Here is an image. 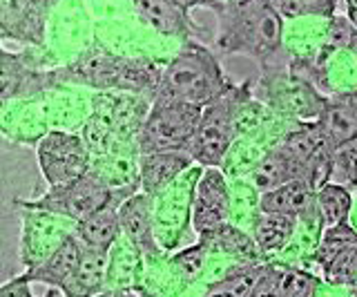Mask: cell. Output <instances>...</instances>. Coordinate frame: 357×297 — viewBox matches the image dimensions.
<instances>
[{
    "label": "cell",
    "mask_w": 357,
    "mask_h": 297,
    "mask_svg": "<svg viewBox=\"0 0 357 297\" xmlns=\"http://www.w3.org/2000/svg\"><path fill=\"white\" fill-rule=\"evenodd\" d=\"M279 16H312V14H333L337 0H271Z\"/></svg>",
    "instance_id": "35"
},
{
    "label": "cell",
    "mask_w": 357,
    "mask_h": 297,
    "mask_svg": "<svg viewBox=\"0 0 357 297\" xmlns=\"http://www.w3.org/2000/svg\"><path fill=\"white\" fill-rule=\"evenodd\" d=\"M324 271V280L333 286H351L357 282V246L340 252L333 261H328Z\"/></svg>",
    "instance_id": "34"
},
{
    "label": "cell",
    "mask_w": 357,
    "mask_h": 297,
    "mask_svg": "<svg viewBox=\"0 0 357 297\" xmlns=\"http://www.w3.org/2000/svg\"><path fill=\"white\" fill-rule=\"evenodd\" d=\"M344 188H357V141L331 152V181Z\"/></svg>",
    "instance_id": "31"
},
{
    "label": "cell",
    "mask_w": 357,
    "mask_h": 297,
    "mask_svg": "<svg viewBox=\"0 0 357 297\" xmlns=\"http://www.w3.org/2000/svg\"><path fill=\"white\" fill-rule=\"evenodd\" d=\"M0 297H36L31 293V280L27 273H20L16 277L0 284Z\"/></svg>",
    "instance_id": "37"
},
{
    "label": "cell",
    "mask_w": 357,
    "mask_h": 297,
    "mask_svg": "<svg viewBox=\"0 0 357 297\" xmlns=\"http://www.w3.org/2000/svg\"><path fill=\"white\" fill-rule=\"evenodd\" d=\"M20 211V264L25 271L36 268L47 259L67 237L74 235L76 222L61 215L18 208Z\"/></svg>",
    "instance_id": "10"
},
{
    "label": "cell",
    "mask_w": 357,
    "mask_h": 297,
    "mask_svg": "<svg viewBox=\"0 0 357 297\" xmlns=\"http://www.w3.org/2000/svg\"><path fill=\"white\" fill-rule=\"evenodd\" d=\"M192 157L185 150L150 152L139 157V188L141 192L156 197L176 181L185 170L192 168Z\"/></svg>",
    "instance_id": "17"
},
{
    "label": "cell",
    "mask_w": 357,
    "mask_h": 297,
    "mask_svg": "<svg viewBox=\"0 0 357 297\" xmlns=\"http://www.w3.org/2000/svg\"><path fill=\"white\" fill-rule=\"evenodd\" d=\"M119 3H121V0H83L87 14L92 16L94 23H100V20L119 18V14H121L119 7H116ZM123 3H130V0H123Z\"/></svg>",
    "instance_id": "36"
},
{
    "label": "cell",
    "mask_w": 357,
    "mask_h": 297,
    "mask_svg": "<svg viewBox=\"0 0 357 297\" xmlns=\"http://www.w3.org/2000/svg\"><path fill=\"white\" fill-rule=\"evenodd\" d=\"M152 101H145L143 94L132 92H94L92 116L105 125L112 135L139 139V132L148 116Z\"/></svg>",
    "instance_id": "13"
},
{
    "label": "cell",
    "mask_w": 357,
    "mask_h": 297,
    "mask_svg": "<svg viewBox=\"0 0 357 297\" xmlns=\"http://www.w3.org/2000/svg\"><path fill=\"white\" fill-rule=\"evenodd\" d=\"M132 14L137 16L145 27L161 36L188 38L192 34V20L183 7L172 0H130Z\"/></svg>",
    "instance_id": "18"
},
{
    "label": "cell",
    "mask_w": 357,
    "mask_h": 297,
    "mask_svg": "<svg viewBox=\"0 0 357 297\" xmlns=\"http://www.w3.org/2000/svg\"><path fill=\"white\" fill-rule=\"evenodd\" d=\"M315 206L317 217L324 228L340 226L349 222L351 208H353V195L349 188L337 183H326L315 192Z\"/></svg>",
    "instance_id": "26"
},
{
    "label": "cell",
    "mask_w": 357,
    "mask_h": 297,
    "mask_svg": "<svg viewBox=\"0 0 357 297\" xmlns=\"http://www.w3.org/2000/svg\"><path fill=\"white\" fill-rule=\"evenodd\" d=\"M94 43V20L87 14L83 0H61L47 20L45 50L59 65H67Z\"/></svg>",
    "instance_id": "8"
},
{
    "label": "cell",
    "mask_w": 357,
    "mask_h": 297,
    "mask_svg": "<svg viewBox=\"0 0 357 297\" xmlns=\"http://www.w3.org/2000/svg\"><path fill=\"white\" fill-rule=\"evenodd\" d=\"M81 252H83V244L78 241L76 235H72V237H67L59 246V250H54L43 264H38L36 268L25 271V273L29 275L31 282H38V284L50 286V289L61 291L67 284V280L72 277L76 264L81 259Z\"/></svg>",
    "instance_id": "23"
},
{
    "label": "cell",
    "mask_w": 357,
    "mask_h": 297,
    "mask_svg": "<svg viewBox=\"0 0 357 297\" xmlns=\"http://www.w3.org/2000/svg\"><path fill=\"white\" fill-rule=\"evenodd\" d=\"M161 72L150 61L121 56L94 43L72 63L54 68V81L56 87L76 85L92 92H132L154 98Z\"/></svg>",
    "instance_id": "1"
},
{
    "label": "cell",
    "mask_w": 357,
    "mask_h": 297,
    "mask_svg": "<svg viewBox=\"0 0 357 297\" xmlns=\"http://www.w3.org/2000/svg\"><path fill=\"white\" fill-rule=\"evenodd\" d=\"M230 208V188L223 172L219 168L201 170L195 183L192 208H190V224H192L195 233L201 237L212 233V230L223 224H228Z\"/></svg>",
    "instance_id": "11"
},
{
    "label": "cell",
    "mask_w": 357,
    "mask_h": 297,
    "mask_svg": "<svg viewBox=\"0 0 357 297\" xmlns=\"http://www.w3.org/2000/svg\"><path fill=\"white\" fill-rule=\"evenodd\" d=\"M126 297H132V293H128V295H126Z\"/></svg>",
    "instance_id": "43"
},
{
    "label": "cell",
    "mask_w": 357,
    "mask_h": 297,
    "mask_svg": "<svg viewBox=\"0 0 357 297\" xmlns=\"http://www.w3.org/2000/svg\"><path fill=\"white\" fill-rule=\"evenodd\" d=\"M121 197L114 195L112 199L100 206L98 211L87 215L81 222H76L74 235L78 237L83 246L87 248H98V250H109L112 244L121 237V224H119V206Z\"/></svg>",
    "instance_id": "21"
},
{
    "label": "cell",
    "mask_w": 357,
    "mask_h": 297,
    "mask_svg": "<svg viewBox=\"0 0 357 297\" xmlns=\"http://www.w3.org/2000/svg\"><path fill=\"white\" fill-rule=\"evenodd\" d=\"M346 98H349V101H351V105H353V107L357 109V90H355V92H353L351 96H346Z\"/></svg>",
    "instance_id": "41"
},
{
    "label": "cell",
    "mask_w": 357,
    "mask_h": 297,
    "mask_svg": "<svg viewBox=\"0 0 357 297\" xmlns=\"http://www.w3.org/2000/svg\"><path fill=\"white\" fill-rule=\"evenodd\" d=\"M277 275L279 271L275 266H271V264H266L264 268V275L259 277V282L255 284V289L248 297H279L277 293Z\"/></svg>",
    "instance_id": "38"
},
{
    "label": "cell",
    "mask_w": 357,
    "mask_h": 297,
    "mask_svg": "<svg viewBox=\"0 0 357 297\" xmlns=\"http://www.w3.org/2000/svg\"><path fill=\"white\" fill-rule=\"evenodd\" d=\"M239 98L230 87L228 94L217 98L215 103L201 109V119L192 141L188 146V155L204 168H219L226 159L230 143L234 139V116H237Z\"/></svg>",
    "instance_id": "6"
},
{
    "label": "cell",
    "mask_w": 357,
    "mask_h": 297,
    "mask_svg": "<svg viewBox=\"0 0 357 297\" xmlns=\"http://www.w3.org/2000/svg\"><path fill=\"white\" fill-rule=\"evenodd\" d=\"M47 132L50 130L45 125L38 96L16 98V101L0 103V135L5 139L36 148V143L47 135Z\"/></svg>",
    "instance_id": "16"
},
{
    "label": "cell",
    "mask_w": 357,
    "mask_h": 297,
    "mask_svg": "<svg viewBox=\"0 0 357 297\" xmlns=\"http://www.w3.org/2000/svg\"><path fill=\"white\" fill-rule=\"evenodd\" d=\"M299 219L288 217V215H277V213H261L255 222V244L261 252H273L282 250L288 239L293 237L295 226Z\"/></svg>",
    "instance_id": "25"
},
{
    "label": "cell",
    "mask_w": 357,
    "mask_h": 297,
    "mask_svg": "<svg viewBox=\"0 0 357 297\" xmlns=\"http://www.w3.org/2000/svg\"><path fill=\"white\" fill-rule=\"evenodd\" d=\"M264 268L266 264H245V266L232 268L221 280L212 282L204 297H248L264 275Z\"/></svg>",
    "instance_id": "28"
},
{
    "label": "cell",
    "mask_w": 357,
    "mask_h": 297,
    "mask_svg": "<svg viewBox=\"0 0 357 297\" xmlns=\"http://www.w3.org/2000/svg\"><path fill=\"white\" fill-rule=\"evenodd\" d=\"M36 161L50 188L76 181L92 170V157L78 132L50 130L36 143Z\"/></svg>",
    "instance_id": "9"
},
{
    "label": "cell",
    "mask_w": 357,
    "mask_h": 297,
    "mask_svg": "<svg viewBox=\"0 0 357 297\" xmlns=\"http://www.w3.org/2000/svg\"><path fill=\"white\" fill-rule=\"evenodd\" d=\"M112 197H114V192L89 172L76 181L52 185V188H47V192L33 197V199H14V206L33 208V211L54 213L65 219H72V222H81L87 215L98 211L100 206H105Z\"/></svg>",
    "instance_id": "7"
},
{
    "label": "cell",
    "mask_w": 357,
    "mask_h": 297,
    "mask_svg": "<svg viewBox=\"0 0 357 297\" xmlns=\"http://www.w3.org/2000/svg\"><path fill=\"white\" fill-rule=\"evenodd\" d=\"M172 3H176L178 7H183L185 12H190L192 7H221L219 0H172Z\"/></svg>",
    "instance_id": "39"
},
{
    "label": "cell",
    "mask_w": 357,
    "mask_h": 297,
    "mask_svg": "<svg viewBox=\"0 0 357 297\" xmlns=\"http://www.w3.org/2000/svg\"><path fill=\"white\" fill-rule=\"evenodd\" d=\"M143 252L121 235L107 250L105 291H139L143 280Z\"/></svg>",
    "instance_id": "19"
},
{
    "label": "cell",
    "mask_w": 357,
    "mask_h": 297,
    "mask_svg": "<svg viewBox=\"0 0 357 297\" xmlns=\"http://www.w3.org/2000/svg\"><path fill=\"white\" fill-rule=\"evenodd\" d=\"M349 9H351V18H353L355 29H357V0H349Z\"/></svg>",
    "instance_id": "40"
},
{
    "label": "cell",
    "mask_w": 357,
    "mask_h": 297,
    "mask_svg": "<svg viewBox=\"0 0 357 297\" xmlns=\"http://www.w3.org/2000/svg\"><path fill=\"white\" fill-rule=\"evenodd\" d=\"M293 179H299V172L279 148L268 152V155L252 168V183L259 188V192L279 188V185H284Z\"/></svg>",
    "instance_id": "27"
},
{
    "label": "cell",
    "mask_w": 357,
    "mask_h": 297,
    "mask_svg": "<svg viewBox=\"0 0 357 297\" xmlns=\"http://www.w3.org/2000/svg\"><path fill=\"white\" fill-rule=\"evenodd\" d=\"M0 103H3V101H0Z\"/></svg>",
    "instance_id": "44"
},
{
    "label": "cell",
    "mask_w": 357,
    "mask_h": 297,
    "mask_svg": "<svg viewBox=\"0 0 357 297\" xmlns=\"http://www.w3.org/2000/svg\"><path fill=\"white\" fill-rule=\"evenodd\" d=\"M317 125L331 152L342 146H349V143L357 141V109L351 105L349 98L333 101L324 107V112L317 119Z\"/></svg>",
    "instance_id": "24"
},
{
    "label": "cell",
    "mask_w": 357,
    "mask_h": 297,
    "mask_svg": "<svg viewBox=\"0 0 357 297\" xmlns=\"http://www.w3.org/2000/svg\"><path fill=\"white\" fill-rule=\"evenodd\" d=\"M54 68L59 63L45 47L9 52L0 45V101L31 98L56 87Z\"/></svg>",
    "instance_id": "5"
},
{
    "label": "cell",
    "mask_w": 357,
    "mask_h": 297,
    "mask_svg": "<svg viewBox=\"0 0 357 297\" xmlns=\"http://www.w3.org/2000/svg\"><path fill=\"white\" fill-rule=\"evenodd\" d=\"M259 211L261 213H277L288 215L295 219H304L308 215H317L315 206V190L306 181L293 179L279 188L261 192L259 197Z\"/></svg>",
    "instance_id": "20"
},
{
    "label": "cell",
    "mask_w": 357,
    "mask_h": 297,
    "mask_svg": "<svg viewBox=\"0 0 357 297\" xmlns=\"http://www.w3.org/2000/svg\"><path fill=\"white\" fill-rule=\"evenodd\" d=\"M59 295H61V293H59V291H56V289H50V291H47V293H45L43 297H59Z\"/></svg>",
    "instance_id": "42"
},
{
    "label": "cell",
    "mask_w": 357,
    "mask_h": 297,
    "mask_svg": "<svg viewBox=\"0 0 357 297\" xmlns=\"http://www.w3.org/2000/svg\"><path fill=\"white\" fill-rule=\"evenodd\" d=\"M107 275V250L83 246L72 277L59 291L61 297H96L105 291Z\"/></svg>",
    "instance_id": "22"
},
{
    "label": "cell",
    "mask_w": 357,
    "mask_h": 297,
    "mask_svg": "<svg viewBox=\"0 0 357 297\" xmlns=\"http://www.w3.org/2000/svg\"><path fill=\"white\" fill-rule=\"evenodd\" d=\"M199 239L206 241L210 252L212 250H221V252H228V255L245 257V259H252V261L257 257V252H259V248H257V244H255V239H250L245 233H241L239 228H234L230 222L215 228L208 235H201Z\"/></svg>",
    "instance_id": "29"
},
{
    "label": "cell",
    "mask_w": 357,
    "mask_h": 297,
    "mask_svg": "<svg viewBox=\"0 0 357 297\" xmlns=\"http://www.w3.org/2000/svg\"><path fill=\"white\" fill-rule=\"evenodd\" d=\"M208 255H210L208 244L199 239V244L190 246V248H185L181 252H176V255H172L170 266H172V271H174V275H176L178 280H183L185 284H190V282H195L201 275V271L206 268Z\"/></svg>",
    "instance_id": "32"
},
{
    "label": "cell",
    "mask_w": 357,
    "mask_h": 297,
    "mask_svg": "<svg viewBox=\"0 0 357 297\" xmlns=\"http://www.w3.org/2000/svg\"><path fill=\"white\" fill-rule=\"evenodd\" d=\"M228 92L230 85L215 54L199 43H188L163 68L154 98L206 107Z\"/></svg>",
    "instance_id": "2"
},
{
    "label": "cell",
    "mask_w": 357,
    "mask_h": 297,
    "mask_svg": "<svg viewBox=\"0 0 357 297\" xmlns=\"http://www.w3.org/2000/svg\"><path fill=\"white\" fill-rule=\"evenodd\" d=\"M317 277L306 271L284 268L277 275V293L279 297H315Z\"/></svg>",
    "instance_id": "33"
},
{
    "label": "cell",
    "mask_w": 357,
    "mask_h": 297,
    "mask_svg": "<svg viewBox=\"0 0 357 297\" xmlns=\"http://www.w3.org/2000/svg\"><path fill=\"white\" fill-rule=\"evenodd\" d=\"M52 0H0V36L25 47H45Z\"/></svg>",
    "instance_id": "12"
},
{
    "label": "cell",
    "mask_w": 357,
    "mask_h": 297,
    "mask_svg": "<svg viewBox=\"0 0 357 297\" xmlns=\"http://www.w3.org/2000/svg\"><path fill=\"white\" fill-rule=\"evenodd\" d=\"M121 235L137 246L143 257H159L161 246L154 235V201L150 195L134 192L119 206Z\"/></svg>",
    "instance_id": "15"
},
{
    "label": "cell",
    "mask_w": 357,
    "mask_h": 297,
    "mask_svg": "<svg viewBox=\"0 0 357 297\" xmlns=\"http://www.w3.org/2000/svg\"><path fill=\"white\" fill-rule=\"evenodd\" d=\"M357 246V230L353 226L340 224V226H331V228H324V235L319 239V244L315 248V259L317 264L324 268L328 261H333L340 252L349 250Z\"/></svg>",
    "instance_id": "30"
},
{
    "label": "cell",
    "mask_w": 357,
    "mask_h": 297,
    "mask_svg": "<svg viewBox=\"0 0 357 297\" xmlns=\"http://www.w3.org/2000/svg\"><path fill=\"white\" fill-rule=\"evenodd\" d=\"M201 109L197 105L181 103V101H163V98H152L141 132H139V152L150 155V152H170V150H185L192 141Z\"/></svg>",
    "instance_id": "4"
},
{
    "label": "cell",
    "mask_w": 357,
    "mask_h": 297,
    "mask_svg": "<svg viewBox=\"0 0 357 297\" xmlns=\"http://www.w3.org/2000/svg\"><path fill=\"white\" fill-rule=\"evenodd\" d=\"M94 92L76 85H59L38 94L40 109L47 130L81 132L85 121L92 114Z\"/></svg>",
    "instance_id": "14"
},
{
    "label": "cell",
    "mask_w": 357,
    "mask_h": 297,
    "mask_svg": "<svg viewBox=\"0 0 357 297\" xmlns=\"http://www.w3.org/2000/svg\"><path fill=\"white\" fill-rule=\"evenodd\" d=\"M282 45V16L271 0H239L223 12L221 47L264 59Z\"/></svg>",
    "instance_id": "3"
}]
</instances>
